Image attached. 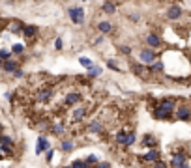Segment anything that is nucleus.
Returning <instances> with one entry per match:
<instances>
[{
  "label": "nucleus",
  "mask_w": 191,
  "mask_h": 168,
  "mask_svg": "<svg viewBox=\"0 0 191 168\" xmlns=\"http://www.w3.org/2000/svg\"><path fill=\"white\" fill-rule=\"evenodd\" d=\"M88 131H92V133H100V131H101V123H100V122H92V123L88 125Z\"/></svg>",
  "instance_id": "obj_19"
},
{
  "label": "nucleus",
  "mask_w": 191,
  "mask_h": 168,
  "mask_svg": "<svg viewBox=\"0 0 191 168\" xmlns=\"http://www.w3.org/2000/svg\"><path fill=\"white\" fill-rule=\"evenodd\" d=\"M53 133H55V135H62V133H64L62 125H55V127H53Z\"/></svg>",
  "instance_id": "obj_28"
},
{
  "label": "nucleus",
  "mask_w": 191,
  "mask_h": 168,
  "mask_svg": "<svg viewBox=\"0 0 191 168\" xmlns=\"http://www.w3.org/2000/svg\"><path fill=\"white\" fill-rule=\"evenodd\" d=\"M135 140H137L135 133H128V135H126V140H124V146H133Z\"/></svg>",
  "instance_id": "obj_15"
},
{
  "label": "nucleus",
  "mask_w": 191,
  "mask_h": 168,
  "mask_svg": "<svg viewBox=\"0 0 191 168\" xmlns=\"http://www.w3.org/2000/svg\"><path fill=\"white\" fill-rule=\"evenodd\" d=\"M150 71H163V64H161V62L152 64V65H150Z\"/></svg>",
  "instance_id": "obj_24"
},
{
  "label": "nucleus",
  "mask_w": 191,
  "mask_h": 168,
  "mask_svg": "<svg viewBox=\"0 0 191 168\" xmlns=\"http://www.w3.org/2000/svg\"><path fill=\"white\" fill-rule=\"evenodd\" d=\"M84 162H86V164H94V162H98V157H96V155H88Z\"/></svg>",
  "instance_id": "obj_26"
},
{
  "label": "nucleus",
  "mask_w": 191,
  "mask_h": 168,
  "mask_svg": "<svg viewBox=\"0 0 191 168\" xmlns=\"http://www.w3.org/2000/svg\"><path fill=\"white\" fill-rule=\"evenodd\" d=\"M122 53H124V54H129L131 49H129V47H122Z\"/></svg>",
  "instance_id": "obj_35"
},
{
  "label": "nucleus",
  "mask_w": 191,
  "mask_h": 168,
  "mask_svg": "<svg viewBox=\"0 0 191 168\" xmlns=\"http://www.w3.org/2000/svg\"><path fill=\"white\" fill-rule=\"evenodd\" d=\"M140 144H142V146H146V148H154V146H156V138H154L152 135H144Z\"/></svg>",
  "instance_id": "obj_10"
},
{
  "label": "nucleus",
  "mask_w": 191,
  "mask_h": 168,
  "mask_svg": "<svg viewBox=\"0 0 191 168\" xmlns=\"http://www.w3.org/2000/svg\"><path fill=\"white\" fill-rule=\"evenodd\" d=\"M71 148H73V142H69V140H64V142H62V150H64V151H69Z\"/></svg>",
  "instance_id": "obj_22"
},
{
  "label": "nucleus",
  "mask_w": 191,
  "mask_h": 168,
  "mask_svg": "<svg viewBox=\"0 0 191 168\" xmlns=\"http://www.w3.org/2000/svg\"><path fill=\"white\" fill-rule=\"evenodd\" d=\"M2 64H4V62H2V60H0V67H2Z\"/></svg>",
  "instance_id": "obj_37"
},
{
  "label": "nucleus",
  "mask_w": 191,
  "mask_h": 168,
  "mask_svg": "<svg viewBox=\"0 0 191 168\" xmlns=\"http://www.w3.org/2000/svg\"><path fill=\"white\" fill-rule=\"evenodd\" d=\"M154 116H156L157 119H169V118L173 116V112H167V110H163V108L156 107V110H154Z\"/></svg>",
  "instance_id": "obj_5"
},
{
  "label": "nucleus",
  "mask_w": 191,
  "mask_h": 168,
  "mask_svg": "<svg viewBox=\"0 0 191 168\" xmlns=\"http://www.w3.org/2000/svg\"><path fill=\"white\" fill-rule=\"evenodd\" d=\"M146 43H148L150 47H154V49H156V47H159V45H161V39H159L156 34H150V36L146 37Z\"/></svg>",
  "instance_id": "obj_12"
},
{
  "label": "nucleus",
  "mask_w": 191,
  "mask_h": 168,
  "mask_svg": "<svg viewBox=\"0 0 191 168\" xmlns=\"http://www.w3.org/2000/svg\"><path fill=\"white\" fill-rule=\"evenodd\" d=\"M21 30V25L19 22H15V25H11V32H19Z\"/></svg>",
  "instance_id": "obj_31"
},
{
  "label": "nucleus",
  "mask_w": 191,
  "mask_h": 168,
  "mask_svg": "<svg viewBox=\"0 0 191 168\" xmlns=\"http://www.w3.org/2000/svg\"><path fill=\"white\" fill-rule=\"evenodd\" d=\"M114 4L112 2H103V11H107V13H114Z\"/></svg>",
  "instance_id": "obj_21"
},
{
  "label": "nucleus",
  "mask_w": 191,
  "mask_h": 168,
  "mask_svg": "<svg viewBox=\"0 0 191 168\" xmlns=\"http://www.w3.org/2000/svg\"><path fill=\"white\" fill-rule=\"evenodd\" d=\"M156 60V53L150 51V49H144V51H140V62H144V64H152Z\"/></svg>",
  "instance_id": "obj_2"
},
{
  "label": "nucleus",
  "mask_w": 191,
  "mask_h": 168,
  "mask_svg": "<svg viewBox=\"0 0 191 168\" xmlns=\"http://www.w3.org/2000/svg\"><path fill=\"white\" fill-rule=\"evenodd\" d=\"M107 65H109L111 69H114V71H118V67H116V64H114L112 60H109V62H107Z\"/></svg>",
  "instance_id": "obj_33"
},
{
  "label": "nucleus",
  "mask_w": 191,
  "mask_h": 168,
  "mask_svg": "<svg viewBox=\"0 0 191 168\" xmlns=\"http://www.w3.org/2000/svg\"><path fill=\"white\" fill-rule=\"evenodd\" d=\"M47 161H49V162L53 161V151H47Z\"/></svg>",
  "instance_id": "obj_36"
},
{
  "label": "nucleus",
  "mask_w": 191,
  "mask_h": 168,
  "mask_svg": "<svg viewBox=\"0 0 191 168\" xmlns=\"http://www.w3.org/2000/svg\"><path fill=\"white\" fill-rule=\"evenodd\" d=\"M8 58H10V51H6V49L0 51V60H8Z\"/></svg>",
  "instance_id": "obj_27"
},
{
  "label": "nucleus",
  "mask_w": 191,
  "mask_h": 168,
  "mask_svg": "<svg viewBox=\"0 0 191 168\" xmlns=\"http://www.w3.org/2000/svg\"><path fill=\"white\" fill-rule=\"evenodd\" d=\"M159 159V151L157 150H152V151H148L146 155H142V161H148V162H154V161H157Z\"/></svg>",
  "instance_id": "obj_9"
},
{
  "label": "nucleus",
  "mask_w": 191,
  "mask_h": 168,
  "mask_svg": "<svg viewBox=\"0 0 191 168\" xmlns=\"http://www.w3.org/2000/svg\"><path fill=\"white\" fill-rule=\"evenodd\" d=\"M55 47H56V49H62V39H60V37L55 41Z\"/></svg>",
  "instance_id": "obj_34"
},
{
  "label": "nucleus",
  "mask_w": 191,
  "mask_h": 168,
  "mask_svg": "<svg viewBox=\"0 0 191 168\" xmlns=\"http://www.w3.org/2000/svg\"><path fill=\"white\" fill-rule=\"evenodd\" d=\"M171 164H173V166H185V164H187V157H185L184 153H178V155L173 157Z\"/></svg>",
  "instance_id": "obj_4"
},
{
  "label": "nucleus",
  "mask_w": 191,
  "mask_h": 168,
  "mask_svg": "<svg viewBox=\"0 0 191 168\" xmlns=\"http://www.w3.org/2000/svg\"><path fill=\"white\" fill-rule=\"evenodd\" d=\"M71 164H73V166H86V162H84V161H73Z\"/></svg>",
  "instance_id": "obj_32"
},
{
  "label": "nucleus",
  "mask_w": 191,
  "mask_h": 168,
  "mask_svg": "<svg viewBox=\"0 0 191 168\" xmlns=\"http://www.w3.org/2000/svg\"><path fill=\"white\" fill-rule=\"evenodd\" d=\"M79 62H81V65H84L86 69H90V67L94 65V64H92V60H88V58H81Z\"/></svg>",
  "instance_id": "obj_23"
},
{
  "label": "nucleus",
  "mask_w": 191,
  "mask_h": 168,
  "mask_svg": "<svg viewBox=\"0 0 191 168\" xmlns=\"http://www.w3.org/2000/svg\"><path fill=\"white\" fill-rule=\"evenodd\" d=\"M45 150H49V142H47V138L39 136V138H38V148H36V153H41V151H45Z\"/></svg>",
  "instance_id": "obj_7"
},
{
  "label": "nucleus",
  "mask_w": 191,
  "mask_h": 168,
  "mask_svg": "<svg viewBox=\"0 0 191 168\" xmlns=\"http://www.w3.org/2000/svg\"><path fill=\"white\" fill-rule=\"evenodd\" d=\"M84 114H86V108H77V110H73V114H71V119H73V122H79V119L84 118Z\"/></svg>",
  "instance_id": "obj_13"
},
{
  "label": "nucleus",
  "mask_w": 191,
  "mask_h": 168,
  "mask_svg": "<svg viewBox=\"0 0 191 168\" xmlns=\"http://www.w3.org/2000/svg\"><path fill=\"white\" fill-rule=\"evenodd\" d=\"M13 53H15V54L22 53V45H19V43H17V45H13Z\"/></svg>",
  "instance_id": "obj_29"
},
{
  "label": "nucleus",
  "mask_w": 191,
  "mask_h": 168,
  "mask_svg": "<svg viewBox=\"0 0 191 168\" xmlns=\"http://www.w3.org/2000/svg\"><path fill=\"white\" fill-rule=\"evenodd\" d=\"M98 28H100V32L107 34V32H111V22H107V21H101L100 25H98Z\"/></svg>",
  "instance_id": "obj_17"
},
{
  "label": "nucleus",
  "mask_w": 191,
  "mask_h": 168,
  "mask_svg": "<svg viewBox=\"0 0 191 168\" xmlns=\"http://www.w3.org/2000/svg\"><path fill=\"white\" fill-rule=\"evenodd\" d=\"M126 135H128L126 131H120V133H118V135H116V140H118V142H120V144H124V140H126Z\"/></svg>",
  "instance_id": "obj_25"
},
{
  "label": "nucleus",
  "mask_w": 191,
  "mask_h": 168,
  "mask_svg": "<svg viewBox=\"0 0 191 168\" xmlns=\"http://www.w3.org/2000/svg\"><path fill=\"white\" fill-rule=\"evenodd\" d=\"M2 67H4L6 71H11V73H13V71H15L19 65H17V62H10V60H8V62H4V64H2Z\"/></svg>",
  "instance_id": "obj_16"
},
{
  "label": "nucleus",
  "mask_w": 191,
  "mask_h": 168,
  "mask_svg": "<svg viewBox=\"0 0 191 168\" xmlns=\"http://www.w3.org/2000/svg\"><path fill=\"white\" fill-rule=\"evenodd\" d=\"M81 101V95L79 93H69L67 97H66V105H75Z\"/></svg>",
  "instance_id": "obj_14"
},
{
  "label": "nucleus",
  "mask_w": 191,
  "mask_h": 168,
  "mask_svg": "<svg viewBox=\"0 0 191 168\" xmlns=\"http://www.w3.org/2000/svg\"><path fill=\"white\" fill-rule=\"evenodd\" d=\"M36 32H38V28H36V26H25V36H26V37L36 36Z\"/></svg>",
  "instance_id": "obj_20"
},
{
  "label": "nucleus",
  "mask_w": 191,
  "mask_h": 168,
  "mask_svg": "<svg viewBox=\"0 0 191 168\" xmlns=\"http://www.w3.org/2000/svg\"><path fill=\"white\" fill-rule=\"evenodd\" d=\"M131 67H133V71H135L137 75H140V77H146V71H144V67H142L140 64H133Z\"/></svg>",
  "instance_id": "obj_18"
},
{
  "label": "nucleus",
  "mask_w": 191,
  "mask_h": 168,
  "mask_svg": "<svg viewBox=\"0 0 191 168\" xmlns=\"http://www.w3.org/2000/svg\"><path fill=\"white\" fill-rule=\"evenodd\" d=\"M0 140H2V144H6V146H11V138L10 136H2Z\"/></svg>",
  "instance_id": "obj_30"
},
{
  "label": "nucleus",
  "mask_w": 191,
  "mask_h": 168,
  "mask_svg": "<svg viewBox=\"0 0 191 168\" xmlns=\"http://www.w3.org/2000/svg\"><path fill=\"white\" fill-rule=\"evenodd\" d=\"M180 15H182V8H178V6H171L169 11H167V17L169 19H178Z\"/></svg>",
  "instance_id": "obj_8"
},
{
  "label": "nucleus",
  "mask_w": 191,
  "mask_h": 168,
  "mask_svg": "<svg viewBox=\"0 0 191 168\" xmlns=\"http://www.w3.org/2000/svg\"><path fill=\"white\" fill-rule=\"evenodd\" d=\"M69 17H71V21H73L75 25H81L83 19H84V11H83V8H71V10H69Z\"/></svg>",
  "instance_id": "obj_1"
},
{
  "label": "nucleus",
  "mask_w": 191,
  "mask_h": 168,
  "mask_svg": "<svg viewBox=\"0 0 191 168\" xmlns=\"http://www.w3.org/2000/svg\"><path fill=\"white\" fill-rule=\"evenodd\" d=\"M51 90H41L39 93H38V101H41V103H47V101H49L51 99Z\"/></svg>",
  "instance_id": "obj_11"
},
{
  "label": "nucleus",
  "mask_w": 191,
  "mask_h": 168,
  "mask_svg": "<svg viewBox=\"0 0 191 168\" xmlns=\"http://www.w3.org/2000/svg\"><path fill=\"white\" fill-rule=\"evenodd\" d=\"M159 108H163V110H167V112H174V101H173V99H163V101L159 103Z\"/></svg>",
  "instance_id": "obj_6"
},
{
  "label": "nucleus",
  "mask_w": 191,
  "mask_h": 168,
  "mask_svg": "<svg viewBox=\"0 0 191 168\" xmlns=\"http://www.w3.org/2000/svg\"><path fill=\"white\" fill-rule=\"evenodd\" d=\"M176 118L182 119V122H185V119H191V108L189 107H180L176 110Z\"/></svg>",
  "instance_id": "obj_3"
}]
</instances>
